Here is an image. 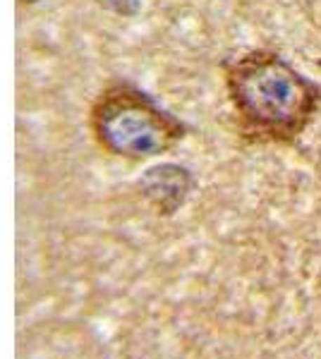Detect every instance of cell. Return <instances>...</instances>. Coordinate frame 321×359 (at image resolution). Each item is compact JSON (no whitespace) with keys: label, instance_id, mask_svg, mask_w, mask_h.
<instances>
[{"label":"cell","instance_id":"6da1fadb","mask_svg":"<svg viewBox=\"0 0 321 359\" xmlns=\"http://www.w3.org/2000/svg\"><path fill=\"white\" fill-rule=\"evenodd\" d=\"M225 89L242 137L252 144L290 147L305 135L321 106V86L266 48L228 62Z\"/></svg>","mask_w":321,"mask_h":359},{"label":"cell","instance_id":"7a4b0ae2","mask_svg":"<svg viewBox=\"0 0 321 359\" xmlns=\"http://www.w3.org/2000/svg\"><path fill=\"white\" fill-rule=\"evenodd\" d=\"M94 130L110 151L130 158L159 156L185 137V125L175 115L132 86H113L101 96Z\"/></svg>","mask_w":321,"mask_h":359}]
</instances>
